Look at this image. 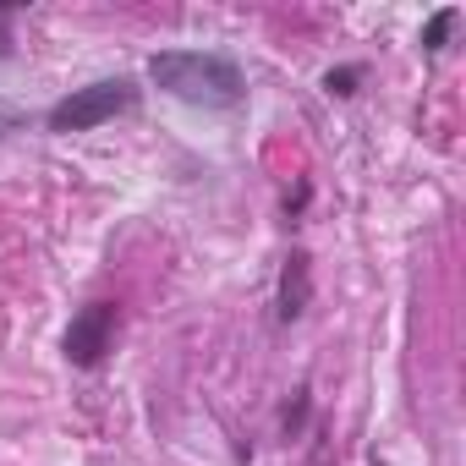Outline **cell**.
Here are the masks:
<instances>
[{
  "instance_id": "9",
  "label": "cell",
  "mask_w": 466,
  "mask_h": 466,
  "mask_svg": "<svg viewBox=\"0 0 466 466\" xmlns=\"http://www.w3.org/2000/svg\"><path fill=\"white\" fill-rule=\"evenodd\" d=\"M308 198H313V187H308V181H302L297 192H286V214H302V208H308Z\"/></svg>"
},
{
  "instance_id": "4",
  "label": "cell",
  "mask_w": 466,
  "mask_h": 466,
  "mask_svg": "<svg viewBox=\"0 0 466 466\" xmlns=\"http://www.w3.org/2000/svg\"><path fill=\"white\" fill-rule=\"evenodd\" d=\"M308 297H313V258L308 253H291L286 269H280V302H275V319L280 324H297L308 313Z\"/></svg>"
},
{
  "instance_id": "6",
  "label": "cell",
  "mask_w": 466,
  "mask_h": 466,
  "mask_svg": "<svg viewBox=\"0 0 466 466\" xmlns=\"http://www.w3.org/2000/svg\"><path fill=\"white\" fill-rule=\"evenodd\" d=\"M357 83H362V66H335V72H324V94H335V99H351Z\"/></svg>"
},
{
  "instance_id": "3",
  "label": "cell",
  "mask_w": 466,
  "mask_h": 466,
  "mask_svg": "<svg viewBox=\"0 0 466 466\" xmlns=\"http://www.w3.org/2000/svg\"><path fill=\"white\" fill-rule=\"evenodd\" d=\"M116 329H121V308H116V302H88V308L66 324V340H61L66 362H72V368H99V362L110 357V346H116Z\"/></svg>"
},
{
  "instance_id": "1",
  "label": "cell",
  "mask_w": 466,
  "mask_h": 466,
  "mask_svg": "<svg viewBox=\"0 0 466 466\" xmlns=\"http://www.w3.org/2000/svg\"><path fill=\"white\" fill-rule=\"evenodd\" d=\"M148 77L170 99L198 105V110H237L248 99L242 66L230 56H214V50H165V56L148 61Z\"/></svg>"
},
{
  "instance_id": "8",
  "label": "cell",
  "mask_w": 466,
  "mask_h": 466,
  "mask_svg": "<svg viewBox=\"0 0 466 466\" xmlns=\"http://www.w3.org/2000/svg\"><path fill=\"white\" fill-rule=\"evenodd\" d=\"M23 17V6H0V61L12 56V23Z\"/></svg>"
},
{
  "instance_id": "7",
  "label": "cell",
  "mask_w": 466,
  "mask_h": 466,
  "mask_svg": "<svg viewBox=\"0 0 466 466\" xmlns=\"http://www.w3.org/2000/svg\"><path fill=\"white\" fill-rule=\"evenodd\" d=\"M308 406H313V400H308V390H297V400L280 411V428H286V433H302V422H308Z\"/></svg>"
},
{
  "instance_id": "2",
  "label": "cell",
  "mask_w": 466,
  "mask_h": 466,
  "mask_svg": "<svg viewBox=\"0 0 466 466\" xmlns=\"http://www.w3.org/2000/svg\"><path fill=\"white\" fill-rule=\"evenodd\" d=\"M132 105H137V83L132 77H99V83L72 88L66 99H56L50 116H45V127L50 132H94V127L127 116Z\"/></svg>"
},
{
  "instance_id": "5",
  "label": "cell",
  "mask_w": 466,
  "mask_h": 466,
  "mask_svg": "<svg viewBox=\"0 0 466 466\" xmlns=\"http://www.w3.org/2000/svg\"><path fill=\"white\" fill-rule=\"evenodd\" d=\"M455 23H461V6H439V12H433V17L422 23V50H428V56H439V50L450 45Z\"/></svg>"
}]
</instances>
